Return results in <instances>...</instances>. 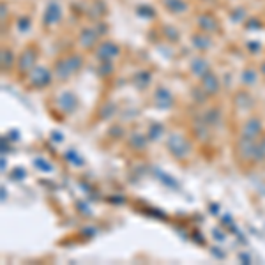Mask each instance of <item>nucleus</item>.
I'll return each instance as SVG.
<instances>
[{
	"mask_svg": "<svg viewBox=\"0 0 265 265\" xmlns=\"http://www.w3.org/2000/svg\"><path fill=\"white\" fill-rule=\"evenodd\" d=\"M256 81H258V71H256L255 67H246L244 73H242V83L251 87Z\"/></svg>",
	"mask_w": 265,
	"mask_h": 265,
	"instance_id": "nucleus-18",
	"label": "nucleus"
},
{
	"mask_svg": "<svg viewBox=\"0 0 265 265\" xmlns=\"http://www.w3.org/2000/svg\"><path fill=\"white\" fill-rule=\"evenodd\" d=\"M136 14L141 18H147V20H152V18H156V11L152 6H145V4H141V6L136 7Z\"/></svg>",
	"mask_w": 265,
	"mask_h": 265,
	"instance_id": "nucleus-23",
	"label": "nucleus"
},
{
	"mask_svg": "<svg viewBox=\"0 0 265 265\" xmlns=\"http://www.w3.org/2000/svg\"><path fill=\"white\" fill-rule=\"evenodd\" d=\"M111 73H113V64H111V61H101V66H99L101 76H110Z\"/></svg>",
	"mask_w": 265,
	"mask_h": 265,
	"instance_id": "nucleus-26",
	"label": "nucleus"
},
{
	"mask_svg": "<svg viewBox=\"0 0 265 265\" xmlns=\"http://www.w3.org/2000/svg\"><path fill=\"white\" fill-rule=\"evenodd\" d=\"M27 78H28V87L31 89H44L51 83L53 73L44 66H36L31 73H28Z\"/></svg>",
	"mask_w": 265,
	"mask_h": 265,
	"instance_id": "nucleus-3",
	"label": "nucleus"
},
{
	"mask_svg": "<svg viewBox=\"0 0 265 265\" xmlns=\"http://www.w3.org/2000/svg\"><path fill=\"white\" fill-rule=\"evenodd\" d=\"M53 74H55V78H57V80H61V81H66L67 78L73 76V74H74L73 67L69 66V62H67L66 57L55 62V66H53Z\"/></svg>",
	"mask_w": 265,
	"mask_h": 265,
	"instance_id": "nucleus-11",
	"label": "nucleus"
},
{
	"mask_svg": "<svg viewBox=\"0 0 265 265\" xmlns=\"http://www.w3.org/2000/svg\"><path fill=\"white\" fill-rule=\"evenodd\" d=\"M154 103H156V106L161 108V110H170L171 104H173V96H171L166 89L159 87L158 91H156Z\"/></svg>",
	"mask_w": 265,
	"mask_h": 265,
	"instance_id": "nucleus-12",
	"label": "nucleus"
},
{
	"mask_svg": "<svg viewBox=\"0 0 265 265\" xmlns=\"http://www.w3.org/2000/svg\"><path fill=\"white\" fill-rule=\"evenodd\" d=\"M121 55V46L113 41H103L96 46V57L99 61H113Z\"/></svg>",
	"mask_w": 265,
	"mask_h": 265,
	"instance_id": "nucleus-4",
	"label": "nucleus"
},
{
	"mask_svg": "<svg viewBox=\"0 0 265 265\" xmlns=\"http://www.w3.org/2000/svg\"><path fill=\"white\" fill-rule=\"evenodd\" d=\"M58 106H61V110H64L66 113H73L78 106V101L74 98L73 92H62L61 98H58Z\"/></svg>",
	"mask_w": 265,
	"mask_h": 265,
	"instance_id": "nucleus-15",
	"label": "nucleus"
},
{
	"mask_svg": "<svg viewBox=\"0 0 265 265\" xmlns=\"http://www.w3.org/2000/svg\"><path fill=\"white\" fill-rule=\"evenodd\" d=\"M211 71V67H209V62L205 61L203 57H195L191 61V73L195 74V76L201 78L205 73H209Z\"/></svg>",
	"mask_w": 265,
	"mask_h": 265,
	"instance_id": "nucleus-16",
	"label": "nucleus"
},
{
	"mask_svg": "<svg viewBox=\"0 0 265 265\" xmlns=\"http://www.w3.org/2000/svg\"><path fill=\"white\" fill-rule=\"evenodd\" d=\"M99 37L101 34L96 31V27H85L78 34V44H80V48H83V50H92V48H96V44H98Z\"/></svg>",
	"mask_w": 265,
	"mask_h": 265,
	"instance_id": "nucleus-5",
	"label": "nucleus"
},
{
	"mask_svg": "<svg viewBox=\"0 0 265 265\" xmlns=\"http://www.w3.org/2000/svg\"><path fill=\"white\" fill-rule=\"evenodd\" d=\"M14 66V53L11 48H2V71H11V67Z\"/></svg>",
	"mask_w": 265,
	"mask_h": 265,
	"instance_id": "nucleus-19",
	"label": "nucleus"
},
{
	"mask_svg": "<svg viewBox=\"0 0 265 265\" xmlns=\"http://www.w3.org/2000/svg\"><path fill=\"white\" fill-rule=\"evenodd\" d=\"M255 141L256 140H251V138H248V136H241V140H239V143H237V151L244 159H249V161L255 159V151H256Z\"/></svg>",
	"mask_w": 265,
	"mask_h": 265,
	"instance_id": "nucleus-9",
	"label": "nucleus"
},
{
	"mask_svg": "<svg viewBox=\"0 0 265 265\" xmlns=\"http://www.w3.org/2000/svg\"><path fill=\"white\" fill-rule=\"evenodd\" d=\"M196 25H198V31L205 34H216L221 31V25H219L218 18L212 13H201L196 18Z\"/></svg>",
	"mask_w": 265,
	"mask_h": 265,
	"instance_id": "nucleus-6",
	"label": "nucleus"
},
{
	"mask_svg": "<svg viewBox=\"0 0 265 265\" xmlns=\"http://www.w3.org/2000/svg\"><path fill=\"white\" fill-rule=\"evenodd\" d=\"M161 34L166 41H170V43H179V39H181V32L177 31V27H173V25H170V23L163 25Z\"/></svg>",
	"mask_w": 265,
	"mask_h": 265,
	"instance_id": "nucleus-17",
	"label": "nucleus"
},
{
	"mask_svg": "<svg viewBox=\"0 0 265 265\" xmlns=\"http://www.w3.org/2000/svg\"><path fill=\"white\" fill-rule=\"evenodd\" d=\"M262 27L263 23L260 20H256V18H248V20H246V28H248V31H260Z\"/></svg>",
	"mask_w": 265,
	"mask_h": 265,
	"instance_id": "nucleus-27",
	"label": "nucleus"
},
{
	"mask_svg": "<svg viewBox=\"0 0 265 265\" xmlns=\"http://www.w3.org/2000/svg\"><path fill=\"white\" fill-rule=\"evenodd\" d=\"M200 85H201V91H203L207 96H216V94H218V91H219V87H221V83H219V78L216 76L212 71L205 73L203 76L200 78Z\"/></svg>",
	"mask_w": 265,
	"mask_h": 265,
	"instance_id": "nucleus-8",
	"label": "nucleus"
},
{
	"mask_svg": "<svg viewBox=\"0 0 265 265\" xmlns=\"http://www.w3.org/2000/svg\"><path fill=\"white\" fill-rule=\"evenodd\" d=\"M37 46L36 44H28L23 48L20 58H18V73L21 76H28V73L37 66Z\"/></svg>",
	"mask_w": 265,
	"mask_h": 265,
	"instance_id": "nucleus-2",
	"label": "nucleus"
},
{
	"mask_svg": "<svg viewBox=\"0 0 265 265\" xmlns=\"http://www.w3.org/2000/svg\"><path fill=\"white\" fill-rule=\"evenodd\" d=\"M147 143V138L141 136V134H136V138H131V145H138V147H143V145Z\"/></svg>",
	"mask_w": 265,
	"mask_h": 265,
	"instance_id": "nucleus-29",
	"label": "nucleus"
},
{
	"mask_svg": "<svg viewBox=\"0 0 265 265\" xmlns=\"http://www.w3.org/2000/svg\"><path fill=\"white\" fill-rule=\"evenodd\" d=\"M163 126L161 124H152L151 126V129H149V140H158L159 136H163Z\"/></svg>",
	"mask_w": 265,
	"mask_h": 265,
	"instance_id": "nucleus-25",
	"label": "nucleus"
},
{
	"mask_svg": "<svg viewBox=\"0 0 265 265\" xmlns=\"http://www.w3.org/2000/svg\"><path fill=\"white\" fill-rule=\"evenodd\" d=\"M260 71H262V74H263V76H265V62H263V64H262V67H260Z\"/></svg>",
	"mask_w": 265,
	"mask_h": 265,
	"instance_id": "nucleus-31",
	"label": "nucleus"
},
{
	"mask_svg": "<svg viewBox=\"0 0 265 265\" xmlns=\"http://www.w3.org/2000/svg\"><path fill=\"white\" fill-rule=\"evenodd\" d=\"M62 20V7L61 4L57 2H50L44 9V14H43V25L44 27H55L58 25Z\"/></svg>",
	"mask_w": 265,
	"mask_h": 265,
	"instance_id": "nucleus-7",
	"label": "nucleus"
},
{
	"mask_svg": "<svg viewBox=\"0 0 265 265\" xmlns=\"http://www.w3.org/2000/svg\"><path fill=\"white\" fill-rule=\"evenodd\" d=\"M263 133V128H262V122L258 119H249V121L244 122L242 126V136H248L251 140H258Z\"/></svg>",
	"mask_w": 265,
	"mask_h": 265,
	"instance_id": "nucleus-10",
	"label": "nucleus"
},
{
	"mask_svg": "<svg viewBox=\"0 0 265 265\" xmlns=\"http://www.w3.org/2000/svg\"><path fill=\"white\" fill-rule=\"evenodd\" d=\"M161 4L170 14H184L189 9V4L186 0H161Z\"/></svg>",
	"mask_w": 265,
	"mask_h": 265,
	"instance_id": "nucleus-13",
	"label": "nucleus"
},
{
	"mask_svg": "<svg viewBox=\"0 0 265 265\" xmlns=\"http://www.w3.org/2000/svg\"><path fill=\"white\" fill-rule=\"evenodd\" d=\"M31 27H32V25H31V18H28V16H23V18H20V20H18V31H20V32H28V31H31Z\"/></svg>",
	"mask_w": 265,
	"mask_h": 265,
	"instance_id": "nucleus-28",
	"label": "nucleus"
},
{
	"mask_svg": "<svg viewBox=\"0 0 265 265\" xmlns=\"http://www.w3.org/2000/svg\"><path fill=\"white\" fill-rule=\"evenodd\" d=\"M230 20H232L233 23H246V20H248V13H246L244 7H235L232 13H230Z\"/></svg>",
	"mask_w": 265,
	"mask_h": 265,
	"instance_id": "nucleus-21",
	"label": "nucleus"
},
{
	"mask_svg": "<svg viewBox=\"0 0 265 265\" xmlns=\"http://www.w3.org/2000/svg\"><path fill=\"white\" fill-rule=\"evenodd\" d=\"M235 104H237V108H241V110H249V106L253 104V101L248 94H246V92H239L237 98H235Z\"/></svg>",
	"mask_w": 265,
	"mask_h": 265,
	"instance_id": "nucleus-22",
	"label": "nucleus"
},
{
	"mask_svg": "<svg viewBox=\"0 0 265 265\" xmlns=\"http://www.w3.org/2000/svg\"><path fill=\"white\" fill-rule=\"evenodd\" d=\"M191 43H193V46H195L198 51H207L209 48L212 46V37H211V34L196 32V34H193Z\"/></svg>",
	"mask_w": 265,
	"mask_h": 265,
	"instance_id": "nucleus-14",
	"label": "nucleus"
},
{
	"mask_svg": "<svg viewBox=\"0 0 265 265\" xmlns=\"http://www.w3.org/2000/svg\"><path fill=\"white\" fill-rule=\"evenodd\" d=\"M248 48H251V53H258L260 44L255 43V41H249V43H248Z\"/></svg>",
	"mask_w": 265,
	"mask_h": 265,
	"instance_id": "nucleus-30",
	"label": "nucleus"
},
{
	"mask_svg": "<svg viewBox=\"0 0 265 265\" xmlns=\"http://www.w3.org/2000/svg\"><path fill=\"white\" fill-rule=\"evenodd\" d=\"M133 83L136 85L138 89H145L149 83H151V73L149 71H140V73L134 74Z\"/></svg>",
	"mask_w": 265,
	"mask_h": 265,
	"instance_id": "nucleus-20",
	"label": "nucleus"
},
{
	"mask_svg": "<svg viewBox=\"0 0 265 265\" xmlns=\"http://www.w3.org/2000/svg\"><path fill=\"white\" fill-rule=\"evenodd\" d=\"M166 145H168V151L171 152V156L181 159V161L188 159L189 154H191V145H189V141L186 140L182 134H170Z\"/></svg>",
	"mask_w": 265,
	"mask_h": 265,
	"instance_id": "nucleus-1",
	"label": "nucleus"
},
{
	"mask_svg": "<svg viewBox=\"0 0 265 265\" xmlns=\"http://www.w3.org/2000/svg\"><path fill=\"white\" fill-rule=\"evenodd\" d=\"M219 119H221V115H219V110L212 108V110H209L207 113H205L203 121L207 122V126H218Z\"/></svg>",
	"mask_w": 265,
	"mask_h": 265,
	"instance_id": "nucleus-24",
	"label": "nucleus"
}]
</instances>
